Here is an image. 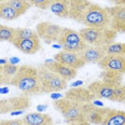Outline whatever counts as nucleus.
Listing matches in <instances>:
<instances>
[{
    "label": "nucleus",
    "instance_id": "9d476101",
    "mask_svg": "<svg viewBox=\"0 0 125 125\" xmlns=\"http://www.w3.org/2000/svg\"><path fill=\"white\" fill-rule=\"evenodd\" d=\"M87 88L90 92L96 97V99H108L113 101L114 87L108 85L101 80H97L88 84Z\"/></svg>",
    "mask_w": 125,
    "mask_h": 125
},
{
    "label": "nucleus",
    "instance_id": "c756f323",
    "mask_svg": "<svg viewBox=\"0 0 125 125\" xmlns=\"http://www.w3.org/2000/svg\"><path fill=\"white\" fill-rule=\"evenodd\" d=\"M19 67L17 65H12L10 64V62H7V64L2 65V69H3V72L6 73V75L8 78H10V79L12 80V78L14 77V74L17 72V70H19Z\"/></svg>",
    "mask_w": 125,
    "mask_h": 125
},
{
    "label": "nucleus",
    "instance_id": "0eeeda50",
    "mask_svg": "<svg viewBox=\"0 0 125 125\" xmlns=\"http://www.w3.org/2000/svg\"><path fill=\"white\" fill-rule=\"evenodd\" d=\"M62 27L51 22H41L36 26V32L40 40H43L46 44L57 42L61 36Z\"/></svg>",
    "mask_w": 125,
    "mask_h": 125
},
{
    "label": "nucleus",
    "instance_id": "6ab92c4d",
    "mask_svg": "<svg viewBox=\"0 0 125 125\" xmlns=\"http://www.w3.org/2000/svg\"><path fill=\"white\" fill-rule=\"evenodd\" d=\"M101 125H125V111L110 109Z\"/></svg>",
    "mask_w": 125,
    "mask_h": 125
},
{
    "label": "nucleus",
    "instance_id": "a19ab883",
    "mask_svg": "<svg viewBox=\"0 0 125 125\" xmlns=\"http://www.w3.org/2000/svg\"><path fill=\"white\" fill-rule=\"evenodd\" d=\"M4 1H9V0H0V2H4Z\"/></svg>",
    "mask_w": 125,
    "mask_h": 125
},
{
    "label": "nucleus",
    "instance_id": "393cba45",
    "mask_svg": "<svg viewBox=\"0 0 125 125\" xmlns=\"http://www.w3.org/2000/svg\"><path fill=\"white\" fill-rule=\"evenodd\" d=\"M59 45H61V48L64 51L80 54L85 49V46L87 44L84 41H81V42H62V43H59Z\"/></svg>",
    "mask_w": 125,
    "mask_h": 125
},
{
    "label": "nucleus",
    "instance_id": "473e14b6",
    "mask_svg": "<svg viewBox=\"0 0 125 125\" xmlns=\"http://www.w3.org/2000/svg\"><path fill=\"white\" fill-rule=\"evenodd\" d=\"M6 84H11V79L7 77L6 73L3 72L2 66H0V85H6Z\"/></svg>",
    "mask_w": 125,
    "mask_h": 125
},
{
    "label": "nucleus",
    "instance_id": "79ce46f5",
    "mask_svg": "<svg viewBox=\"0 0 125 125\" xmlns=\"http://www.w3.org/2000/svg\"><path fill=\"white\" fill-rule=\"evenodd\" d=\"M124 103H125V101H124Z\"/></svg>",
    "mask_w": 125,
    "mask_h": 125
},
{
    "label": "nucleus",
    "instance_id": "c85d7f7f",
    "mask_svg": "<svg viewBox=\"0 0 125 125\" xmlns=\"http://www.w3.org/2000/svg\"><path fill=\"white\" fill-rule=\"evenodd\" d=\"M113 101H116V103H124L125 101V85L123 83L119 86L114 87Z\"/></svg>",
    "mask_w": 125,
    "mask_h": 125
},
{
    "label": "nucleus",
    "instance_id": "dca6fc26",
    "mask_svg": "<svg viewBox=\"0 0 125 125\" xmlns=\"http://www.w3.org/2000/svg\"><path fill=\"white\" fill-rule=\"evenodd\" d=\"M12 44L17 50H20L21 52H23L25 54H28V55L36 54L41 48V42L39 37L23 39V40H15L12 42Z\"/></svg>",
    "mask_w": 125,
    "mask_h": 125
},
{
    "label": "nucleus",
    "instance_id": "4be33fe9",
    "mask_svg": "<svg viewBox=\"0 0 125 125\" xmlns=\"http://www.w3.org/2000/svg\"><path fill=\"white\" fill-rule=\"evenodd\" d=\"M19 14L9 4L8 1L0 2V19L4 21H14L19 19Z\"/></svg>",
    "mask_w": 125,
    "mask_h": 125
},
{
    "label": "nucleus",
    "instance_id": "a211bd4d",
    "mask_svg": "<svg viewBox=\"0 0 125 125\" xmlns=\"http://www.w3.org/2000/svg\"><path fill=\"white\" fill-rule=\"evenodd\" d=\"M71 0H52L50 10L61 19H69V6Z\"/></svg>",
    "mask_w": 125,
    "mask_h": 125
},
{
    "label": "nucleus",
    "instance_id": "7ed1b4c3",
    "mask_svg": "<svg viewBox=\"0 0 125 125\" xmlns=\"http://www.w3.org/2000/svg\"><path fill=\"white\" fill-rule=\"evenodd\" d=\"M82 40L87 45L107 48L114 42L116 38V31L111 28H92L85 27L79 31Z\"/></svg>",
    "mask_w": 125,
    "mask_h": 125
},
{
    "label": "nucleus",
    "instance_id": "f03ea898",
    "mask_svg": "<svg viewBox=\"0 0 125 125\" xmlns=\"http://www.w3.org/2000/svg\"><path fill=\"white\" fill-rule=\"evenodd\" d=\"M53 106L62 115V118L65 119V122L67 124L86 120L87 104L74 103V101L62 97L61 99L54 100Z\"/></svg>",
    "mask_w": 125,
    "mask_h": 125
},
{
    "label": "nucleus",
    "instance_id": "2eb2a0df",
    "mask_svg": "<svg viewBox=\"0 0 125 125\" xmlns=\"http://www.w3.org/2000/svg\"><path fill=\"white\" fill-rule=\"evenodd\" d=\"M80 57L84 61L85 64H97L101 58H104L106 54V48L94 45H86L85 49L79 54Z\"/></svg>",
    "mask_w": 125,
    "mask_h": 125
},
{
    "label": "nucleus",
    "instance_id": "c9c22d12",
    "mask_svg": "<svg viewBox=\"0 0 125 125\" xmlns=\"http://www.w3.org/2000/svg\"><path fill=\"white\" fill-rule=\"evenodd\" d=\"M48 108L46 106H44V105H40V106H38L37 107V110H38V112H43L45 109Z\"/></svg>",
    "mask_w": 125,
    "mask_h": 125
},
{
    "label": "nucleus",
    "instance_id": "37998d69",
    "mask_svg": "<svg viewBox=\"0 0 125 125\" xmlns=\"http://www.w3.org/2000/svg\"><path fill=\"white\" fill-rule=\"evenodd\" d=\"M53 125H54V124H53Z\"/></svg>",
    "mask_w": 125,
    "mask_h": 125
},
{
    "label": "nucleus",
    "instance_id": "a878e982",
    "mask_svg": "<svg viewBox=\"0 0 125 125\" xmlns=\"http://www.w3.org/2000/svg\"><path fill=\"white\" fill-rule=\"evenodd\" d=\"M14 35H15V28L0 24V42L7 41V42L11 43L13 39H14Z\"/></svg>",
    "mask_w": 125,
    "mask_h": 125
},
{
    "label": "nucleus",
    "instance_id": "7c9ffc66",
    "mask_svg": "<svg viewBox=\"0 0 125 125\" xmlns=\"http://www.w3.org/2000/svg\"><path fill=\"white\" fill-rule=\"evenodd\" d=\"M31 6L38 8L40 10H46L50 9V4L52 0H28Z\"/></svg>",
    "mask_w": 125,
    "mask_h": 125
},
{
    "label": "nucleus",
    "instance_id": "b1692460",
    "mask_svg": "<svg viewBox=\"0 0 125 125\" xmlns=\"http://www.w3.org/2000/svg\"><path fill=\"white\" fill-rule=\"evenodd\" d=\"M8 2L15 10V12L19 14V16L25 14L28 11V9L31 7L28 0H9Z\"/></svg>",
    "mask_w": 125,
    "mask_h": 125
},
{
    "label": "nucleus",
    "instance_id": "aec40b11",
    "mask_svg": "<svg viewBox=\"0 0 125 125\" xmlns=\"http://www.w3.org/2000/svg\"><path fill=\"white\" fill-rule=\"evenodd\" d=\"M82 38L80 36L79 31L70 29V28H65L62 27L61 36H59L57 43H62V42H81Z\"/></svg>",
    "mask_w": 125,
    "mask_h": 125
},
{
    "label": "nucleus",
    "instance_id": "5701e85b",
    "mask_svg": "<svg viewBox=\"0 0 125 125\" xmlns=\"http://www.w3.org/2000/svg\"><path fill=\"white\" fill-rule=\"evenodd\" d=\"M106 10L111 16V24H115L125 20V6L107 7Z\"/></svg>",
    "mask_w": 125,
    "mask_h": 125
},
{
    "label": "nucleus",
    "instance_id": "423d86ee",
    "mask_svg": "<svg viewBox=\"0 0 125 125\" xmlns=\"http://www.w3.org/2000/svg\"><path fill=\"white\" fill-rule=\"evenodd\" d=\"M31 100L29 96H14L10 98H2L0 99V115L2 114L12 113L15 111L25 110L29 108Z\"/></svg>",
    "mask_w": 125,
    "mask_h": 125
},
{
    "label": "nucleus",
    "instance_id": "ea45409f",
    "mask_svg": "<svg viewBox=\"0 0 125 125\" xmlns=\"http://www.w3.org/2000/svg\"><path fill=\"white\" fill-rule=\"evenodd\" d=\"M80 84H82V82H81V81H80V82H75V83H73V84H72V86L75 87L77 85H80Z\"/></svg>",
    "mask_w": 125,
    "mask_h": 125
},
{
    "label": "nucleus",
    "instance_id": "6e6552de",
    "mask_svg": "<svg viewBox=\"0 0 125 125\" xmlns=\"http://www.w3.org/2000/svg\"><path fill=\"white\" fill-rule=\"evenodd\" d=\"M97 65L106 71H112L116 72V73L125 74V56L106 55L97 62Z\"/></svg>",
    "mask_w": 125,
    "mask_h": 125
},
{
    "label": "nucleus",
    "instance_id": "f3484780",
    "mask_svg": "<svg viewBox=\"0 0 125 125\" xmlns=\"http://www.w3.org/2000/svg\"><path fill=\"white\" fill-rule=\"evenodd\" d=\"M24 125H53V119L51 115L43 112H30L22 118Z\"/></svg>",
    "mask_w": 125,
    "mask_h": 125
},
{
    "label": "nucleus",
    "instance_id": "39448f33",
    "mask_svg": "<svg viewBox=\"0 0 125 125\" xmlns=\"http://www.w3.org/2000/svg\"><path fill=\"white\" fill-rule=\"evenodd\" d=\"M81 24L85 27L92 28H110L111 16L106 8L95 3H91Z\"/></svg>",
    "mask_w": 125,
    "mask_h": 125
},
{
    "label": "nucleus",
    "instance_id": "1a4fd4ad",
    "mask_svg": "<svg viewBox=\"0 0 125 125\" xmlns=\"http://www.w3.org/2000/svg\"><path fill=\"white\" fill-rule=\"evenodd\" d=\"M64 98L79 104L93 103L96 99V97L90 92V90L87 87H80V86L67 90L64 94Z\"/></svg>",
    "mask_w": 125,
    "mask_h": 125
},
{
    "label": "nucleus",
    "instance_id": "f257e3e1",
    "mask_svg": "<svg viewBox=\"0 0 125 125\" xmlns=\"http://www.w3.org/2000/svg\"><path fill=\"white\" fill-rule=\"evenodd\" d=\"M11 85L22 91L26 96L41 95V83L38 77L37 67L22 65L11 80Z\"/></svg>",
    "mask_w": 125,
    "mask_h": 125
},
{
    "label": "nucleus",
    "instance_id": "58836bf2",
    "mask_svg": "<svg viewBox=\"0 0 125 125\" xmlns=\"http://www.w3.org/2000/svg\"><path fill=\"white\" fill-rule=\"evenodd\" d=\"M116 6H125V0H120Z\"/></svg>",
    "mask_w": 125,
    "mask_h": 125
},
{
    "label": "nucleus",
    "instance_id": "bb28decb",
    "mask_svg": "<svg viewBox=\"0 0 125 125\" xmlns=\"http://www.w3.org/2000/svg\"><path fill=\"white\" fill-rule=\"evenodd\" d=\"M37 37H38V35H37V32H36V30L28 29V28H15V35H14L13 41L23 40V39H29V38H37Z\"/></svg>",
    "mask_w": 125,
    "mask_h": 125
},
{
    "label": "nucleus",
    "instance_id": "72a5a7b5",
    "mask_svg": "<svg viewBox=\"0 0 125 125\" xmlns=\"http://www.w3.org/2000/svg\"><path fill=\"white\" fill-rule=\"evenodd\" d=\"M67 125H91V123L85 120V121H80V122H74V123H70V124H67Z\"/></svg>",
    "mask_w": 125,
    "mask_h": 125
},
{
    "label": "nucleus",
    "instance_id": "4c0bfd02",
    "mask_svg": "<svg viewBox=\"0 0 125 125\" xmlns=\"http://www.w3.org/2000/svg\"><path fill=\"white\" fill-rule=\"evenodd\" d=\"M108 1H109V2H112V3L114 4V6H116V4L119 3V1H120V0H108Z\"/></svg>",
    "mask_w": 125,
    "mask_h": 125
},
{
    "label": "nucleus",
    "instance_id": "cd10ccee",
    "mask_svg": "<svg viewBox=\"0 0 125 125\" xmlns=\"http://www.w3.org/2000/svg\"><path fill=\"white\" fill-rule=\"evenodd\" d=\"M107 55H120L125 56V43L113 42L106 48Z\"/></svg>",
    "mask_w": 125,
    "mask_h": 125
},
{
    "label": "nucleus",
    "instance_id": "9b49d317",
    "mask_svg": "<svg viewBox=\"0 0 125 125\" xmlns=\"http://www.w3.org/2000/svg\"><path fill=\"white\" fill-rule=\"evenodd\" d=\"M53 59L58 62H62V64L66 65V66H68V67H71V68H73L75 70L82 68L85 65L84 61L80 57L79 54L68 52V51H64V50L56 53L55 55L53 56Z\"/></svg>",
    "mask_w": 125,
    "mask_h": 125
},
{
    "label": "nucleus",
    "instance_id": "412c9836",
    "mask_svg": "<svg viewBox=\"0 0 125 125\" xmlns=\"http://www.w3.org/2000/svg\"><path fill=\"white\" fill-rule=\"evenodd\" d=\"M100 80L107 83L108 85L112 87H116L119 85L122 84V80H123V74L121 73H116V72L112 71H101L100 73Z\"/></svg>",
    "mask_w": 125,
    "mask_h": 125
},
{
    "label": "nucleus",
    "instance_id": "20e7f679",
    "mask_svg": "<svg viewBox=\"0 0 125 125\" xmlns=\"http://www.w3.org/2000/svg\"><path fill=\"white\" fill-rule=\"evenodd\" d=\"M38 77L41 83V92L42 94L57 93L66 90L68 86V81L62 79L58 74L54 73L50 69H48L44 65H40L37 67Z\"/></svg>",
    "mask_w": 125,
    "mask_h": 125
},
{
    "label": "nucleus",
    "instance_id": "f8f14e48",
    "mask_svg": "<svg viewBox=\"0 0 125 125\" xmlns=\"http://www.w3.org/2000/svg\"><path fill=\"white\" fill-rule=\"evenodd\" d=\"M44 66L48 69H50L51 71H53L54 73L58 74L59 77H62V79H65L66 81H69V80H73L75 77H77V70L71 68V67H68L66 65L62 64V62H58L54 59H49V61L44 62Z\"/></svg>",
    "mask_w": 125,
    "mask_h": 125
},
{
    "label": "nucleus",
    "instance_id": "4468645a",
    "mask_svg": "<svg viewBox=\"0 0 125 125\" xmlns=\"http://www.w3.org/2000/svg\"><path fill=\"white\" fill-rule=\"evenodd\" d=\"M111 108H105V107H97L93 103L87 104L86 108V121L91 124L101 125L104 119L106 118L107 113Z\"/></svg>",
    "mask_w": 125,
    "mask_h": 125
},
{
    "label": "nucleus",
    "instance_id": "e433bc0d",
    "mask_svg": "<svg viewBox=\"0 0 125 125\" xmlns=\"http://www.w3.org/2000/svg\"><path fill=\"white\" fill-rule=\"evenodd\" d=\"M17 62H20V59L19 58H15V57H13V58H10V64L16 65Z\"/></svg>",
    "mask_w": 125,
    "mask_h": 125
},
{
    "label": "nucleus",
    "instance_id": "ddd939ff",
    "mask_svg": "<svg viewBox=\"0 0 125 125\" xmlns=\"http://www.w3.org/2000/svg\"><path fill=\"white\" fill-rule=\"evenodd\" d=\"M91 3L92 2L88 0H71L69 6V19L81 24Z\"/></svg>",
    "mask_w": 125,
    "mask_h": 125
},
{
    "label": "nucleus",
    "instance_id": "f704fd0d",
    "mask_svg": "<svg viewBox=\"0 0 125 125\" xmlns=\"http://www.w3.org/2000/svg\"><path fill=\"white\" fill-rule=\"evenodd\" d=\"M62 97H64V96H62V95H61V94H55V93H54V94H52V96H51V98H52V99H55V100H57V99H61V98H62Z\"/></svg>",
    "mask_w": 125,
    "mask_h": 125
},
{
    "label": "nucleus",
    "instance_id": "2f4dec72",
    "mask_svg": "<svg viewBox=\"0 0 125 125\" xmlns=\"http://www.w3.org/2000/svg\"><path fill=\"white\" fill-rule=\"evenodd\" d=\"M110 28L116 32H125V20L122 22L115 23V24H111Z\"/></svg>",
    "mask_w": 125,
    "mask_h": 125
}]
</instances>
